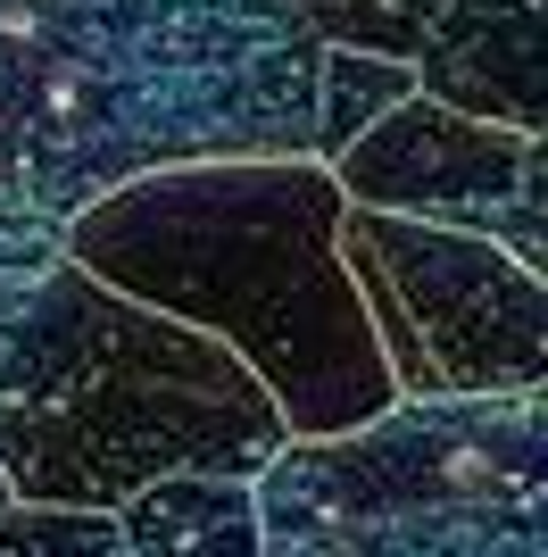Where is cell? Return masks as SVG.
<instances>
[{"label":"cell","mask_w":548,"mask_h":557,"mask_svg":"<svg viewBox=\"0 0 548 557\" xmlns=\"http://www.w3.org/2000/svg\"><path fill=\"white\" fill-rule=\"evenodd\" d=\"M324 34L299 0H0V200L75 225L216 159H316Z\"/></svg>","instance_id":"obj_1"},{"label":"cell","mask_w":548,"mask_h":557,"mask_svg":"<svg viewBox=\"0 0 548 557\" xmlns=\"http://www.w3.org/2000/svg\"><path fill=\"white\" fill-rule=\"evenodd\" d=\"M349 191L316 159H216L116 191L67 225L91 283L225 342L291 442H341L399 408L374 317L341 258Z\"/></svg>","instance_id":"obj_2"},{"label":"cell","mask_w":548,"mask_h":557,"mask_svg":"<svg viewBox=\"0 0 548 557\" xmlns=\"http://www.w3.org/2000/svg\"><path fill=\"white\" fill-rule=\"evenodd\" d=\"M291 424L241 358L84 267L50 275V367L0 408V466L25 508L116 516L175 474H266Z\"/></svg>","instance_id":"obj_3"},{"label":"cell","mask_w":548,"mask_h":557,"mask_svg":"<svg viewBox=\"0 0 548 557\" xmlns=\"http://www.w3.org/2000/svg\"><path fill=\"white\" fill-rule=\"evenodd\" d=\"M266 557H548V392L399 399L258 474Z\"/></svg>","instance_id":"obj_4"},{"label":"cell","mask_w":548,"mask_h":557,"mask_svg":"<svg viewBox=\"0 0 548 557\" xmlns=\"http://www.w3.org/2000/svg\"><path fill=\"white\" fill-rule=\"evenodd\" d=\"M341 258L399 399L548 392V275L490 233L349 209Z\"/></svg>","instance_id":"obj_5"},{"label":"cell","mask_w":548,"mask_h":557,"mask_svg":"<svg viewBox=\"0 0 548 557\" xmlns=\"http://www.w3.org/2000/svg\"><path fill=\"white\" fill-rule=\"evenodd\" d=\"M524 141L507 125L440 109L433 92H415L408 109H390L374 134L333 166V184L349 191V209H383V216H424V225L482 233V216L515 200L524 175Z\"/></svg>","instance_id":"obj_6"},{"label":"cell","mask_w":548,"mask_h":557,"mask_svg":"<svg viewBox=\"0 0 548 557\" xmlns=\"http://www.w3.org/2000/svg\"><path fill=\"white\" fill-rule=\"evenodd\" d=\"M415 75L457 116L548 134V0H440Z\"/></svg>","instance_id":"obj_7"},{"label":"cell","mask_w":548,"mask_h":557,"mask_svg":"<svg viewBox=\"0 0 548 557\" xmlns=\"http://www.w3.org/2000/svg\"><path fill=\"white\" fill-rule=\"evenodd\" d=\"M134 557H266V508L250 474H175L116 508Z\"/></svg>","instance_id":"obj_8"},{"label":"cell","mask_w":548,"mask_h":557,"mask_svg":"<svg viewBox=\"0 0 548 557\" xmlns=\"http://www.w3.org/2000/svg\"><path fill=\"white\" fill-rule=\"evenodd\" d=\"M67 267V225L0 200V408L34 399L50 367V275Z\"/></svg>","instance_id":"obj_9"},{"label":"cell","mask_w":548,"mask_h":557,"mask_svg":"<svg viewBox=\"0 0 548 557\" xmlns=\"http://www.w3.org/2000/svg\"><path fill=\"white\" fill-rule=\"evenodd\" d=\"M424 75L408 59H374V50H324V109H316V166H341L390 109H408Z\"/></svg>","instance_id":"obj_10"},{"label":"cell","mask_w":548,"mask_h":557,"mask_svg":"<svg viewBox=\"0 0 548 557\" xmlns=\"http://www.w3.org/2000/svg\"><path fill=\"white\" fill-rule=\"evenodd\" d=\"M324 50H374V59H424L440 0H299Z\"/></svg>","instance_id":"obj_11"},{"label":"cell","mask_w":548,"mask_h":557,"mask_svg":"<svg viewBox=\"0 0 548 557\" xmlns=\"http://www.w3.org/2000/svg\"><path fill=\"white\" fill-rule=\"evenodd\" d=\"M0 557H134L116 516H84V508H9L0 516Z\"/></svg>","instance_id":"obj_12"},{"label":"cell","mask_w":548,"mask_h":557,"mask_svg":"<svg viewBox=\"0 0 548 557\" xmlns=\"http://www.w3.org/2000/svg\"><path fill=\"white\" fill-rule=\"evenodd\" d=\"M482 233L490 242H507V250L524 258L532 275H548V134L524 141V175H515V200H499V209L482 216Z\"/></svg>","instance_id":"obj_13"},{"label":"cell","mask_w":548,"mask_h":557,"mask_svg":"<svg viewBox=\"0 0 548 557\" xmlns=\"http://www.w3.org/2000/svg\"><path fill=\"white\" fill-rule=\"evenodd\" d=\"M17 508V483H9V466H0V516Z\"/></svg>","instance_id":"obj_14"}]
</instances>
